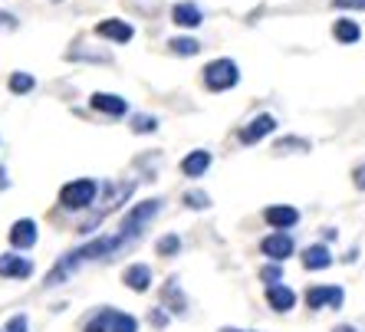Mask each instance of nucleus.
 <instances>
[{
  "instance_id": "1",
  "label": "nucleus",
  "mask_w": 365,
  "mask_h": 332,
  "mask_svg": "<svg viewBox=\"0 0 365 332\" xmlns=\"http://www.w3.org/2000/svg\"><path fill=\"white\" fill-rule=\"evenodd\" d=\"M158 211H162V201H158V197L135 204L132 211L125 214V217H122V224H119V230H115V234H106V237H96V240H89V244H83L79 250H69L60 264L46 273V286H60V283L66 280V276H73V273H76L83 264L115 256L122 247H128L132 240L142 237V230L148 227V221H152Z\"/></svg>"
},
{
  "instance_id": "2",
  "label": "nucleus",
  "mask_w": 365,
  "mask_h": 332,
  "mask_svg": "<svg viewBox=\"0 0 365 332\" xmlns=\"http://www.w3.org/2000/svg\"><path fill=\"white\" fill-rule=\"evenodd\" d=\"M83 332H138V319L112 306H102L93 319H86Z\"/></svg>"
},
{
  "instance_id": "3",
  "label": "nucleus",
  "mask_w": 365,
  "mask_h": 332,
  "mask_svg": "<svg viewBox=\"0 0 365 332\" xmlns=\"http://www.w3.org/2000/svg\"><path fill=\"white\" fill-rule=\"evenodd\" d=\"M96 194H99V185L93 178H76V181H69V185H63L60 204L66 211H83V207H89L96 201Z\"/></svg>"
},
{
  "instance_id": "4",
  "label": "nucleus",
  "mask_w": 365,
  "mask_h": 332,
  "mask_svg": "<svg viewBox=\"0 0 365 332\" xmlns=\"http://www.w3.org/2000/svg\"><path fill=\"white\" fill-rule=\"evenodd\" d=\"M240 83V69L234 60H214L204 66V85L211 93H224V89H234Z\"/></svg>"
},
{
  "instance_id": "5",
  "label": "nucleus",
  "mask_w": 365,
  "mask_h": 332,
  "mask_svg": "<svg viewBox=\"0 0 365 332\" xmlns=\"http://www.w3.org/2000/svg\"><path fill=\"white\" fill-rule=\"evenodd\" d=\"M260 250H264V254L270 256L273 264H283L287 256H293V237H289L287 230H277V234H270V237H264V244H260Z\"/></svg>"
},
{
  "instance_id": "6",
  "label": "nucleus",
  "mask_w": 365,
  "mask_h": 332,
  "mask_svg": "<svg viewBox=\"0 0 365 332\" xmlns=\"http://www.w3.org/2000/svg\"><path fill=\"white\" fill-rule=\"evenodd\" d=\"M306 306L309 309H339L342 306V290L339 286H309L306 290Z\"/></svg>"
},
{
  "instance_id": "7",
  "label": "nucleus",
  "mask_w": 365,
  "mask_h": 332,
  "mask_svg": "<svg viewBox=\"0 0 365 332\" xmlns=\"http://www.w3.org/2000/svg\"><path fill=\"white\" fill-rule=\"evenodd\" d=\"M273 128H277V119H273L270 112H264V115H257V119L250 122V125L240 128V142H244V145H257L260 138L270 135Z\"/></svg>"
},
{
  "instance_id": "8",
  "label": "nucleus",
  "mask_w": 365,
  "mask_h": 332,
  "mask_svg": "<svg viewBox=\"0 0 365 332\" xmlns=\"http://www.w3.org/2000/svg\"><path fill=\"white\" fill-rule=\"evenodd\" d=\"M89 105H93L96 112H106V115H112V119H119V115H125V112H128L125 99H122V95H112V93H96L93 99H89Z\"/></svg>"
},
{
  "instance_id": "9",
  "label": "nucleus",
  "mask_w": 365,
  "mask_h": 332,
  "mask_svg": "<svg viewBox=\"0 0 365 332\" xmlns=\"http://www.w3.org/2000/svg\"><path fill=\"white\" fill-rule=\"evenodd\" d=\"M34 273V264L26 256H17V254H4L0 256V276H14V280H26Z\"/></svg>"
},
{
  "instance_id": "10",
  "label": "nucleus",
  "mask_w": 365,
  "mask_h": 332,
  "mask_svg": "<svg viewBox=\"0 0 365 332\" xmlns=\"http://www.w3.org/2000/svg\"><path fill=\"white\" fill-rule=\"evenodd\" d=\"M267 303H270V309H277V313H289L293 303H297V293L289 290V286H283V283H270V286H267Z\"/></svg>"
},
{
  "instance_id": "11",
  "label": "nucleus",
  "mask_w": 365,
  "mask_h": 332,
  "mask_svg": "<svg viewBox=\"0 0 365 332\" xmlns=\"http://www.w3.org/2000/svg\"><path fill=\"white\" fill-rule=\"evenodd\" d=\"M264 217H267V224H273L277 230H287V227H293V224H299V211H297V207H289V204L267 207Z\"/></svg>"
},
{
  "instance_id": "12",
  "label": "nucleus",
  "mask_w": 365,
  "mask_h": 332,
  "mask_svg": "<svg viewBox=\"0 0 365 332\" xmlns=\"http://www.w3.org/2000/svg\"><path fill=\"white\" fill-rule=\"evenodd\" d=\"M10 244H14L17 250H30L36 244V224L30 221V217L17 221L14 227H10Z\"/></svg>"
},
{
  "instance_id": "13",
  "label": "nucleus",
  "mask_w": 365,
  "mask_h": 332,
  "mask_svg": "<svg viewBox=\"0 0 365 332\" xmlns=\"http://www.w3.org/2000/svg\"><path fill=\"white\" fill-rule=\"evenodd\" d=\"M122 283H125L128 290L145 293L148 286H152V266H145V264H132L125 273H122Z\"/></svg>"
},
{
  "instance_id": "14",
  "label": "nucleus",
  "mask_w": 365,
  "mask_h": 332,
  "mask_svg": "<svg viewBox=\"0 0 365 332\" xmlns=\"http://www.w3.org/2000/svg\"><path fill=\"white\" fill-rule=\"evenodd\" d=\"M96 33L106 36V40H115V43H128L135 36V30H132V24H125V20H102V24L96 26Z\"/></svg>"
},
{
  "instance_id": "15",
  "label": "nucleus",
  "mask_w": 365,
  "mask_h": 332,
  "mask_svg": "<svg viewBox=\"0 0 365 332\" xmlns=\"http://www.w3.org/2000/svg\"><path fill=\"white\" fill-rule=\"evenodd\" d=\"M211 168V152H204V148H197V152H191L181 162V171H185L187 178H201L204 171Z\"/></svg>"
},
{
  "instance_id": "16",
  "label": "nucleus",
  "mask_w": 365,
  "mask_h": 332,
  "mask_svg": "<svg viewBox=\"0 0 365 332\" xmlns=\"http://www.w3.org/2000/svg\"><path fill=\"white\" fill-rule=\"evenodd\" d=\"M171 20L178 26H201L204 17H201V7L197 4H175V10H171Z\"/></svg>"
},
{
  "instance_id": "17",
  "label": "nucleus",
  "mask_w": 365,
  "mask_h": 332,
  "mask_svg": "<svg viewBox=\"0 0 365 332\" xmlns=\"http://www.w3.org/2000/svg\"><path fill=\"white\" fill-rule=\"evenodd\" d=\"M332 264V254L323 247V244H313V247L303 250V266L306 270H326Z\"/></svg>"
},
{
  "instance_id": "18",
  "label": "nucleus",
  "mask_w": 365,
  "mask_h": 332,
  "mask_svg": "<svg viewBox=\"0 0 365 332\" xmlns=\"http://www.w3.org/2000/svg\"><path fill=\"white\" fill-rule=\"evenodd\" d=\"M332 36L339 43H356L359 36H362V30H359L356 20H336V24H332Z\"/></svg>"
},
{
  "instance_id": "19",
  "label": "nucleus",
  "mask_w": 365,
  "mask_h": 332,
  "mask_svg": "<svg viewBox=\"0 0 365 332\" xmlns=\"http://www.w3.org/2000/svg\"><path fill=\"white\" fill-rule=\"evenodd\" d=\"M168 46H171V53H178V56H195V53L201 50V43L191 40V36H178V40H171Z\"/></svg>"
},
{
  "instance_id": "20",
  "label": "nucleus",
  "mask_w": 365,
  "mask_h": 332,
  "mask_svg": "<svg viewBox=\"0 0 365 332\" xmlns=\"http://www.w3.org/2000/svg\"><path fill=\"white\" fill-rule=\"evenodd\" d=\"M162 299H168L171 306H175V313H185V296H181V290H178V280H168V283H165Z\"/></svg>"
},
{
  "instance_id": "21",
  "label": "nucleus",
  "mask_w": 365,
  "mask_h": 332,
  "mask_svg": "<svg viewBox=\"0 0 365 332\" xmlns=\"http://www.w3.org/2000/svg\"><path fill=\"white\" fill-rule=\"evenodd\" d=\"M34 85L36 83L30 73H14V76H10V93H30Z\"/></svg>"
},
{
  "instance_id": "22",
  "label": "nucleus",
  "mask_w": 365,
  "mask_h": 332,
  "mask_svg": "<svg viewBox=\"0 0 365 332\" xmlns=\"http://www.w3.org/2000/svg\"><path fill=\"white\" fill-rule=\"evenodd\" d=\"M185 204L195 207V211H204V207L211 204V197L204 194V191H187V194H185Z\"/></svg>"
},
{
  "instance_id": "23",
  "label": "nucleus",
  "mask_w": 365,
  "mask_h": 332,
  "mask_svg": "<svg viewBox=\"0 0 365 332\" xmlns=\"http://www.w3.org/2000/svg\"><path fill=\"white\" fill-rule=\"evenodd\" d=\"M178 250H181V240L175 237V234H168V237L158 240V254L162 256H171V254H178Z\"/></svg>"
},
{
  "instance_id": "24",
  "label": "nucleus",
  "mask_w": 365,
  "mask_h": 332,
  "mask_svg": "<svg viewBox=\"0 0 365 332\" xmlns=\"http://www.w3.org/2000/svg\"><path fill=\"white\" fill-rule=\"evenodd\" d=\"M287 148H297V152H309V142H306V138H283V142H277V152H287Z\"/></svg>"
},
{
  "instance_id": "25",
  "label": "nucleus",
  "mask_w": 365,
  "mask_h": 332,
  "mask_svg": "<svg viewBox=\"0 0 365 332\" xmlns=\"http://www.w3.org/2000/svg\"><path fill=\"white\" fill-rule=\"evenodd\" d=\"M132 128H135V132H155V128H158V122H155L152 115H135Z\"/></svg>"
},
{
  "instance_id": "26",
  "label": "nucleus",
  "mask_w": 365,
  "mask_h": 332,
  "mask_svg": "<svg viewBox=\"0 0 365 332\" xmlns=\"http://www.w3.org/2000/svg\"><path fill=\"white\" fill-rule=\"evenodd\" d=\"M26 326H30V323H26V316H14V319H10V323L4 326L0 332H26Z\"/></svg>"
},
{
  "instance_id": "27",
  "label": "nucleus",
  "mask_w": 365,
  "mask_h": 332,
  "mask_svg": "<svg viewBox=\"0 0 365 332\" xmlns=\"http://www.w3.org/2000/svg\"><path fill=\"white\" fill-rule=\"evenodd\" d=\"M336 10H365V0H332Z\"/></svg>"
},
{
  "instance_id": "28",
  "label": "nucleus",
  "mask_w": 365,
  "mask_h": 332,
  "mask_svg": "<svg viewBox=\"0 0 365 332\" xmlns=\"http://www.w3.org/2000/svg\"><path fill=\"white\" fill-rule=\"evenodd\" d=\"M260 280H267V286L277 283L280 280V266H264V270H260Z\"/></svg>"
},
{
  "instance_id": "29",
  "label": "nucleus",
  "mask_w": 365,
  "mask_h": 332,
  "mask_svg": "<svg viewBox=\"0 0 365 332\" xmlns=\"http://www.w3.org/2000/svg\"><path fill=\"white\" fill-rule=\"evenodd\" d=\"M352 181H356V187H359V191H365V162L359 165L356 171H352Z\"/></svg>"
},
{
  "instance_id": "30",
  "label": "nucleus",
  "mask_w": 365,
  "mask_h": 332,
  "mask_svg": "<svg viewBox=\"0 0 365 332\" xmlns=\"http://www.w3.org/2000/svg\"><path fill=\"white\" fill-rule=\"evenodd\" d=\"M14 26H17V20L10 17V14H4V10H0V30H14Z\"/></svg>"
},
{
  "instance_id": "31",
  "label": "nucleus",
  "mask_w": 365,
  "mask_h": 332,
  "mask_svg": "<svg viewBox=\"0 0 365 332\" xmlns=\"http://www.w3.org/2000/svg\"><path fill=\"white\" fill-rule=\"evenodd\" d=\"M332 332H356V329H349V326H336Z\"/></svg>"
}]
</instances>
